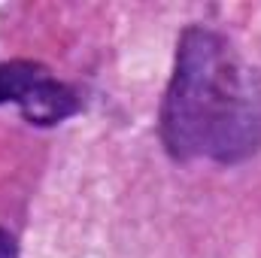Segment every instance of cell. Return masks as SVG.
<instances>
[{"label": "cell", "instance_id": "3957f363", "mask_svg": "<svg viewBox=\"0 0 261 258\" xmlns=\"http://www.w3.org/2000/svg\"><path fill=\"white\" fill-rule=\"evenodd\" d=\"M43 73H49V70L43 64H34V61L0 64V104H18Z\"/></svg>", "mask_w": 261, "mask_h": 258}, {"label": "cell", "instance_id": "7a4b0ae2", "mask_svg": "<svg viewBox=\"0 0 261 258\" xmlns=\"http://www.w3.org/2000/svg\"><path fill=\"white\" fill-rule=\"evenodd\" d=\"M15 107L21 110V116H24L31 125L49 128V125H58V122L70 119V116L79 110V100H76V94H73L70 85L58 82V79L49 76V73H43V76L34 82V88H31Z\"/></svg>", "mask_w": 261, "mask_h": 258}, {"label": "cell", "instance_id": "277c9868", "mask_svg": "<svg viewBox=\"0 0 261 258\" xmlns=\"http://www.w3.org/2000/svg\"><path fill=\"white\" fill-rule=\"evenodd\" d=\"M0 258H18V249H15V240L9 231L0 228Z\"/></svg>", "mask_w": 261, "mask_h": 258}, {"label": "cell", "instance_id": "6da1fadb", "mask_svg": "<svg viewBox=\"0 0 261 258\" xmlns=\"http://www.w3.org/2000/svg\"><path fill=\"white\" fill-rule=\"evenodd\" d=\"M161 140L176 161L237 164L261 149V70L210 28H189L179 37Z\"/></svg>", "mask_w": 261, "mask_h": 258}]
</instances>
